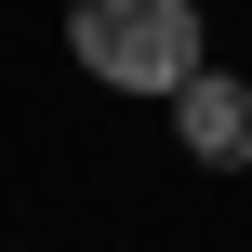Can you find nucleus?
Masks as SVG:
<instances>
[{
    "label": "nucleus",
    "mask_w": 252,
    "mask_h": 252,
    "mask_svg": "<svg viewBox=\"0 0 252 252\" xmlns=\"http://www.w3.org/2000/svg\"><path fill=\"white\" fill-rule=\"evenodd\" d=\"M66 40L106 93H186L199 80V0H80Z\"/></svg>",
    "instance_id": "f257e3e1"
},
{
    "label": "nucleus",
    "mask_w": 252,
    "mask_h": 252,
    "mask_svg": "<svg viewBox=\"0 0 252 252\" xmlns=\"http://www.w3.org/2000/svg\"><path fill=\"white\" fill-rule=\"evenodd\" d=\"M173 133H186V159H199V173H252V80L199 66V80L173 93Z\"/></svg>",
    "instance_id": "f03ea898"
}]
</instances>
